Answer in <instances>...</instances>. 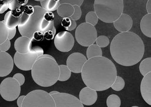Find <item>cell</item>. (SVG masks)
Segmentation results:
<instances>
[{"label": "cell", "instance_id": "cell-1", "mask_svg": "<svg viewBox=\"0 0 151 107\" xmlns=\"http://www.w3.org/2000/svg\"><path fill=\"white\" fill-rule=\"evenodd\" d=\"M81 76L86 86L98 91L111 88L117 76V70L113 62L100 56L88 59L81 71Z\"/></svg>", "mask_w": 151, "mask_h": 107}, {"label": "cell", "instance_id": "cell-2", "mask_svg": "<svg viewBox=\"0 0 151 107\" xmlns=\"http://www.w3.org/2000/svg\"><path fill=\"white\" fill-rule=\"evenodd\" d=\"M114 60L120 65H135L142 58L145 45L141 38L131 31L120 32L114 38L110 46Z\"/></svg>", "mask_w": 151, "mask_h": 107}, {"label": "cell", "instance_id": "cell-3", "mask_svg": "<svg viewBox=\"0 0 151 107\" xmlns=\"http://www.w3.org/2000/svg\"><path fill=\"white\" fill-rule=\"evenodd\" d=\"M31 70L34 81L43 87L54 85L60 75L59 65L55 58L49 54H43L39 57Z\"/></svg>", "mask_w": 151, "mask_h": 107}, {"label": "cell", "instance_id": "cell-4", "mask_svg": "<svg viewBox=\"0 0 151 107\" xmlns=\"http://www.w3.org/2000/svg\"><path fill=\"white\" fill-rule=\"evenodd\" d=\"M93 6L99 19L111 23L123 14V0H95Z\"/></svg>", "mask_w": 151, "mask_h": 107}, {"label": "cell", "instance_id": "cell-5", "mask_svg": "<svg viewBox=\"0 0 151 107\" xmlns=\"http://www.w3.org/2000/svg\"><path fill=\"white\" fill-rule=\"evenodd\" d=\"M22 107H56V105L50 93L35 90L25 95Z\"/></svg>", "mask_w": 151, "mask_h": 107}, {"label": "cell", "instance_id": "cell-6", "mask_svg": "<svg viewBox=\"0 0 151 107\" xmlns=\"http://www.w3.org/2000/svg\"><path fill=\"white\" fill-rule=\"evenodd\" d=\"M34 7V13L29 16V20L26 24L23 26H18V29L21 36L30 38L32 40L34 32L36 31H40L43 16L46 12L41 6H35Z\"/></svg>", "mask_w": 151, "mask_h": 107}, {"label": "cell", "instance_id": "cell-7", "mask_svg": "<svg viewBox=\"0 0 151 107\" xmlns=\"http://www.w3.org/2000/svg\"><path fill=\"white\" fill-rule=\"evenodd\" d=\"M78 43L83 47H88L94 44L97 38V31L95 26L87 23H83L78 27L75 32Z\"/></svg>", "mask_w": 151, "mask_h": 107}, {"label": "cell", "instance_id": "cell-8", "mask_svg": "<svg viewBox=\"0 0 151 107\" xmlns=\"http://www.w3.org/2000/svg\"><path fill=\"white\" fill-rule=\"evenodd\" d=\"M21 92V86L13 77L4 79L0 84V94L7 101H14L17 99Z\"/></svg>", "mask_w": 151, "mask_h": 107}, {"label": "cell", "instance_id": "cell-9", "mask_svg": "<svg viewBox=\"0 0 151 107\" xmlns=\"http://www.w3.org/2000/svg\"><path fill=\"white\" fill-rule=\"evenodd\" d=\"M56 107H84L79 99L74 95L54 91L50 92Z\"/></svg>", "mask_w": 151, "mask_h": 107}, {"label": "cell", "instance_id": "cell-10", "mask_svg": "<svg viewBox=\"0 0 151 107\" xmlns=\"http://www.w3.org/2000/svg\"><path fill=\"white\" fill-rule=\"evenodd\" d=\"M39 57L38 54L32 49L27 54H21L16 52L14 61L19 69L23 71H29Z\"/></svg>", "mask_w": 151, "mask_h": 107}, {"label": "cell", "instance_id": "cell-11", "mask_svg": "<svg viewBox=\"0 0 151 107\" xmlns=\"http://www.w3.org/2000/svg\"><path fill=\"white\" fill-rule=\"evenodd\" d=\"M75 40L72 34L68 31H61L56 34L54 38V44L60 51L67 52L73 48Z\"/></svg>", "mask_w": 151, "mask_h": 107}, {"label": "cell", "instance_id": "cell-12", "mask_svg": "<svg viewBox=\"0 0 151 107\" xmlns=\"http://www.w3.org/2000/svg\"><path fill=\"white\" fill-rule=\"evenodd\" d=\"M87 60L86 58L83 54L79 52H75L68 56L66 61V66L72 72L74 73H80Z\"/></svg>", "mask_w": 151, "mask_h": 107}, {"label": "cell", "instance_id": "cell-13", "mask_svg": "<svg viewBox=\"0 0 151 107\" xmlns=\"http://www.w3.org/2000/svg\"><path fill=\"white\" fill-rule=\"evenodd\" d=\"M14 61L12 56L6 52L0 51V77H4L12 72Z\"/></svg>", "mask_w": 151, "mask_h": 107}, {"label": "cell", "instance_id": "cell-14", "mask_svg": "<svg viewBox=\"0 0 151 107\" xmlns=\"http://www.w3.org/2000/svg\"><path fill=\"white\" fill-rule=\"evenodd\" d=\"M97 91L88 86L83 88L80 92V101L84 105H93L97 101Z\"/></svg>", "mask_w": 151, "mask_h": 107}, {"label": "cell", "instance_id": "cell-15", "mask_svg": "<svg viewBox=\"0 0 151 107\" xmlns=\"http://www.w3.org/2000/svg\"><path fill=\"white\" fill-rule=\"evenodd\" d=\"M113 23L116 30L120 32H124L129 31L131 29L133 26V20L129 14H122Z\"/></svg>", "mask_w": 151, "mask_h": 107}, {"label": "cell", "instance_id": "cell-16", "mask_svg": "<svg viewBox=\"0 0 151 107\" xmlns=\"http://www.w3.org/2000/svg\"><path fill=\"white\" fill-rule=\"evenodd\" d=\"M141 95L145 101L151 105V73L144 76L140 85Z\"/></svg>", "mask_w": 151, "mask_h": 107}, {"label": "cell", "instance_id": "cell-17", "mask_svg": "<svg viewBox=\"0 0 151 107\" xmlns=\"http://www.w3.org/2000/svg\"><path fill=\"white\" fill-rule=\"evenodd\" d=\"M14 46L16 52L21 54H27L32 50V40L26 36H22L16 40Z\"/></svg>", "mask_w": 151, "mask_h": 107}, {"label": "cell", "instance_id": "cell-18", "mask_svg": "<svg viewBox=\"0 0 151 107\" xmlns=\"http://www.w3.org/2000/svg\"><path fill=\"white\" fill-rule=\"evenodd\" d=\"M140 26L143 34L148 38H151V14H147L143 16Z\"/></svg>", "mask_w": 151, "mask_h": 107}, {"label": "cell", "instance_id": "cell-19", "mask_svg": "<svg viewBox=\"0 0 151 107\" xmlns=\"http://www.w3.org/2000/svg\"><path fill=\"white\" fill-rule=\"evenodd\" d=\"M57 11L62 18H70L74 14V7L71 4L63 3L60 4Z\"/></svg>", "mask_w": 151, "mask_h": 107}, {"label": "cell", "instance_id": "cell-20", "mask_svg": "<svg viewBox=\"0 0 151 107\" xmlns=\"http://www.w3.org/2000/svg\"><path fill=\"white\" fill-rule=\"evenodd\" d=\"M3 21L7 28H16L19 24L20 18H14L10 10L6 13Z\"/></svg>", "mask_w": 151, "mask_h": 107}, {"label": "cell", "instance_id": "cell-21", "mask_svg": "<svg viewBox=\"0 0 151 107\" xmlns=\"http://www.w3.org/2000/svg\"><path fill=\"white\" fill-rule=\"evenodd\" d=\"M40 4L42 8L46 11L52 12L57 10L60 4L59 2L54 0H43L40 1Z\"/></svg>", "mask_w": 151, "mask_h": 107}, {"label": "cell", "instance_id": "cell-22", "mask_svg": "<svg viewBox=\"0 0 151 107\" xmlns=\"http://www.w3.org/2000/svg\"><path fill=\"white\" fill-rule=\"evenodd\" d=\"M86 56L88 59L96 56H102L101 48L98 46L97 44H91L88 46L86 50Z\"/></svg>", "mask_w": 151, "mask_h": 107}, {"label": "cell", "instance_id": "cell-23", "mask_svg": "<svg viewBox=\"0 0 151 107\" xmlns=\"http://www.w3.org/2000/svg\"><path fill=\"white\" fill-rule=\"evenodd\" d=\"M139 70L144 76L151 72V58H146L141 61L139 66Z\"/></svg>", "mask_w": 151, "mask_h": 107}, {"label": "cell", "instance_id": "cell-24", "mask_svg": "<svg viewBox=\"0 0 151 107\" xmlns=\"http://www.w3.org/2000/svg\"><path fill=\"white\" fill-rule=\"evenodd\" d=\"M60 75L58 81H65L70 78L72 74V72L69 69L68 66L65 65H59Z\"/></svg>", "mask_w": 151, "mask_h": 107}, {"label": "cell", "instance_id": "cell-25", "mask_svg": "<svg viewBox=\"0 0 151 107\" xmlns=\"http://www.w3.org/2000/svg\"><path fill=\"white\" fill-rule=\"evenodd\" d=\"M121 103V99L118 95L111 94L107 97L106 105L108 107H120Z\"/></svg>", "mask_w": 151, "mask_h": 107}, {"label": "cell", "instance_id": "cell-26", "mask_svg": "<svg viewBox=\"0 0 151 107\" xmlns=\"http://www.w3.org/2000/svg\"><path fill=\"white\" fill-rule=\"evenodd\" d=\"M124 86H125V81H124L123 78H122L120 76H117L111 87L112 89H113L115 91H120L123 89Z\"/></svg>", "mask_w": 151, "mask_h": 107}, {"label": "cell", "instance_id": "cell-27", "mask_svg": "<svg viewBox=\"0 0 151 107\" xmlns=\"http://www.w3.org/2000/svg\"><path fill=\"white\" fill-rule=\"evenodd\" d=\"M8 28L4 23V21H0V45L8 39Z\"/></svg>", "mask_w": 151, "mask_h": 107}, {"label": "cell", "instance_id": "cell-28", "mask_svg": "<svg viewBox=\"0 0 151 107\" xmlns=\"http://www.w3.org/2000/svg\"><path fill=\"white\" fill-rule=\"evenodd\" d=\"M98 17L96 14L95 11H90L88 12L86 15V23L88 24H91L93 26H95L97 24L98 22Z\"/></svg>", "mask_w": 151, "mask_h": 107}, {"label": "cell", "instance_id": "cell-29", "mask_svg": "<svg viewBox=\"0 0 151 107\" xmlns=\"http://www.w3.org/2000/svg\"><path fill=\"white\" fill-rule=\"evenodd\" d=\"M55 28L54 26V22H48L44 20V18L42 20L41 26H40V31L42 32L43 34L44 32L49 30H54V28Z\"/></svg>", "mask_w": 151, "mask_h": 107}, {"label": "cell", "instance_id": "cell-30", "mask_svg": "<svg viewBox=\"0 0 151 107\" xmlns=\"http://www.w3.org/2000/svg\"><path fill=\"white\" fill-rule=\"evenodd\" d=\"M95 42H96V44L100 47L104 48L109 45V40L106 36H101L97 38Z\"/></svg>", "mask_w": 151, "mask_h": 107}, {"label": "cell", "instance_id": "cell-31", "mask_svg": "<svg viewBox=\"0 0 151 107\" xmlns=\"http://www.w3.org/2000/svg\"><path fill=\"white\" fill-rule=\"evenodd\" d=\"M73 7L74 8V14L70 17V18L72 19V20L77 21L79 20L81 17V9L80 8V6H78V5H74Z\"/></svg>", "mask_w": 151, "mask_h": 107}, {"label": "cell", "instance_id": "cell-32", "mask_svg": "<svg viewBox=\"0 0 151 107\" xmlns=\"http://www.w3.org/2000/svg\"><path fill=\"white\" fill-rule=\"evenodd\" d=\"M84 0H60L59 1L60 4L63 3H68L74 5H78V6H81Z\"/></svg>", "mask_w": 151, "mask_h": 107}, {"label": "cell", "instance_id": "cell-33", "mask_svg": "<svg viewBox=\"0 0 151 107\" xmlns=\"http://www.w3.org/2000/svg\"><path fill=\"white\" fill-rule=\"evenodd\" d=\"M22 8V6H21ZM23 10V12H24L25 14H27L28 16H30L34 13L35 9H34V6L32 5H26L23 7L22 8Z\"/></svg>", "mask_w": 151, "mask_h": 107}, {"label": "cell", "instance_id": "cell-34", "mask_svg": "<svg viewBox=\"0 0 151 107\" xmlns=\"http://www.w3.org/2000/svg\"><path fill=\"white\" fill-rule=\"evenodd\" d=\"M56 28H55L54 30H49L45 32L44 34V38L47 40H52L55 38V35L56 34Z\"/></svg>", "mask_w": 151, "mask_h": 107}, {"label": "cell", "instance_id": "cell-35", "mask_svg": "<svg viewBox=\"0 0 151 107\" xmlns=\"http://www.w3.org/2000/svg\"><path fill=\"white\" fill-rule=\"evenodd\" d=\"M11 43L10 40L7 39L5 42L0 45V51L6 52L9 49Z\"/></svg>", "mask_w": 151, "mask_h": 107}, {"label": "cell", "instance_id": "cell-36", "mask_svg": "<svg viewBox=\"0 0 151 107\" xmlns=\"http://www.w3.org/2000/svg\"><path fill=\"white\" fill-rule=\"evenodd\" d=\"M13 78H14V79H16L18 81L20 86L23 85L25 81L24 76L22 74L20 73L14 74L13 76Z\"/></svg>", "mask_w": 151, "mask_h": 107}, {"label": "cell", "instance_id": "cell-37", "mask_svg": "<svg viewBox=\"0 0 151 107\" xmlns=\"http://www.w3.org/2000/svg\"><path fill=\"white\" fill-rule=\"evenodd\" d=\"M8 9V3L6 0H0V14H3Z\"/></svg>", "mask_w": 151, "mask_h": 107}, {"label": "cell", "instance_id": "cell-38", "mask_svg": "<svg viewBox=\"0 0 151 107\" xmlns=\"http://www.w3.org/2000/svg\"><path fill=\"white\" fill-rule=\"evenodd\" d=\"M44 38V34L41 31H36L34 32L32 36V40H36L37 41H40Z\"/></svg>", "mask_w": 151, "mask_h": 107}, {"label": "cell", "instance_id": "cell-39", "mask_svg": "<svg viewBox=\"0 0 151 107\" xmlns=\"http://www.w3.org/2000/svg\"><path fill=\"white\" fill-rule=\"evenodd\" d=\"M72 19L70 18H63L61 21V25L64 28H67L70 27V25L72 24Z\"/></svg>", "mask_w": 151, "mask_h": 107}, {"label": "cell", "instance_id": "cell-40", "mask_svg": "<svg viewBox=\"0 0 151 107\" xmlns=\"http://www.w3.org/2000/svg\"><path fill=\"white\" fill-rule=\"evenodd\" d=\"M12 14L14 18H20L21 16H22L23 13V10L22 8H16L11 10Z\"/></svg>", "mask_w": 151, "mask_h": 107}, {"label": "cell", "instance_id": "cell-41", "mask_svg": "<svg viewBox=\"0 0 151 107\" xmlns=\"http://www.w3.org/2000/svg\"><path fill=\"white\" fill-rule=\"evenodd\" d=\"M29 18V16L25 14L24 12H23L22 16H21V17L20 18V22H19V24L18 26H23L28 21Z\"/></svg>", "mask_w": 151, "mask_h": 107}, {"label": "cell", "instance_id": "cell-42", "mask_svg": "<svg viewBox=\"0 0 151 107\" xmlns=\"http://www.w3.org/2000/svg\"><path fill=\"white\" fill-rule=\"evenodd\" d=\"M54 18H55V15L54 14L50 11H46L43 16L44 20L48 22L54 21Z\"/></svg>", "mask_w": 151, "mask_h": 107}, {"label": "cell", "instance_id": "cell-43", "mask_svg": "<svg viewBox=\"0 0 151 107\" xmlns=\"http://www.w3.org/2000/svg\"><path fill=\"white\" fill-rule=\"evenodd\" d=\"M8 9H9L10 10H12L14 8H21V6L20 4L18 3L17 0H13L12 1L8 3Z\"/></svg>", "mask_w": 151, "mask_h": 107}, {"label": "cell", "instance_id": "cell-44", "mask_svg": "<svg viewBox=\"0 0 151 107\" xmlns=\"http://www.w3.org/2000/svg\"><path fill=\"white\" fill-rule=\"evenodd\" d=\"M17 29L16 28H8V39L9 40H12L16 35Z\"/></svg>", "mask_w": 151, "mask_h": 107}, {"label": "cell", "instance_id": "cell-45", "mask_svg": "<svg viewBox=\"0 0 151 107\" xmlns=\"http://www.w3.org/2000/svg\"><path fill=\"white\" fill-rule=\"evenodd\" d=\"M32 49L34 50L36 52L37 54H38V56L40 57V56H42L44 54V51L42 48L40 47L39 46H35L34 47L32 48Z\"/></svg>", "mask_w": 151, "mask_h": 107}, {"label": "cell", "instance_id": "cell-46", "mask_svg": "<svg viewBox=\"0 0 151 107\" xmlns=\"http://www.w3.org/2000/svg\"><path fill=\"white\" fill-rule=\"evenodd\" d=\"M25 95H22L20 97L19 96V97L17 98L18 99V100H17V105H18V107H22V103H23V101H24V98H25Z\"/></svg>", "mask_w": 151, "mask_h": 107}, {"label": "cell", "instance_id": "cell-47", "mask_svg": "<svg viewBox=\"0 0 151 107\" xmlns=\"http://www.w3.org/2000/svg\"><path fill=\"white\" fill-rule=\"evenodd\" d=\"M76 27H77V23L76 22V21L72 20V24L70 25V27L67 28L66 30H68V31H72V30L75 29Z\"/></svg>", "mask_w": 151, "mask_h": 107}, {"label": "cell", "instance_id": "cell-48", "mask_svg": "<svg viewBox=\"0 0 151 107\" xmlns=\"http://www.w3.org/2000/svg\"><path fill=\"white\" fill-rule=\"evenodd\" d=\"M146 8L147 13L151 14V0H148L146 5Z\"/></svg>", "mask_w": 151, "mask_h": 107}, {"label": "cell", "instance_id": "cell-49", "mask_svg": "<svg viewBox=\"0 0 151 107\" xmlns=\"http://www.w3.org/2000/svg\"><path fill=\"white\" fill-rule=\"evenodd\" d=\"M17 1L21 6H24L28 3V0H17Z\"/></svg>", "mask_w": 151, "mask_h": 107}, {"label": "cell", "instance_id": "cell-50", "mask_svg": "<svg viewBox=\"0 0 151 107\" xmlns=\"http://www.w3.org/2000/svg\"><path fill=\"white\" fill-rule=\"evenodd\" d=\"M34 1H43V0H34Z\"/></svg>", "mask_w": 151, "mask_h": 107}, {"label": "cell", "instance_id": "cell-51", "mask_svg": "<svg viewBox=\"0 0 151 107\" xmlns=\"http://www.w3.org/2000/svg\"><path fill=\"white\" fill-rule=\"evenodd\" d=\"M54 1H57V2H59L60 0H54Z\"/></svg>", "mask_w": 151, "mask_h": 107}]
</instances>
